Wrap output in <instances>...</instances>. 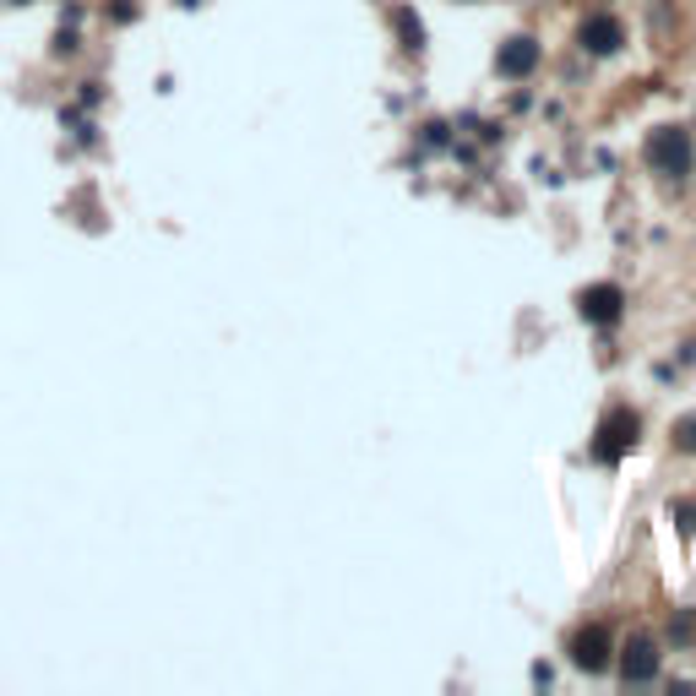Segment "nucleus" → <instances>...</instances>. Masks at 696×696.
Returning a JSON list of instances; mask_svg holds the SVG:
<instances>
[{"mask_svg": "<svg viewBox=\"0 0 696 696\" xmlns=\"http://www.w3.org/2000/svg\"><path fill=\"white\" fill-rule=\"evenodd\" d=\"M637 441H642V414H637L631 403H615V409H604L598 430H593V441H587V452H593V463L615 468L620 457L637 452Z\"/></svg>", "mask_w": 696, "mask_h": 696, "instance_id": "obj_1", "label": "nucleus"}, {"mask_svg": "<svg viewBox=\"0 0 696 696\" xmlns=\"http://www.w3.org/2000/svg\"><path fill=\"white\" fill-rule=\"evenodd\" d=\"M642 158H648V169L653 174H670V180H681V174H692L696 163V141L686 126H659V132H648V147H642Z\"/></svg>", "mask_w": 696, "mask_h": 696, "instance_id": "obj_2", "label": "nucleus"}, {"mask_svg": "<svg viewBox=\"0 0 696 696\" xmlns=\"http://www.w3.org/2000/svg\"><path fill=\"white\" fill-rule=\"evenodd\" d=\"M566 659H571L582 675H604V670L615 664V637H609V626H604V620L577 626L571 642H566Z\"/></svg>", "mask_w": 696, "mask_h": 696, "instance_id": "obj_3", "label": "nucleus"}, {"mask_svg": "<svg viewBox=\"0 0 696 696\" xmlns=\"http://www.w3.org/2000/svg\"><path fill=\"white\" fill-rule=\"evenodd\" d=\"M620 310H626V288H620V283H587V288L577 294V316H582L587 327H615Z\"/></svg>", "mask_w": 696, "mask_h": 696, "instance_id": "obj_4", "label": "nucleus"}, {"mask_svg": "<svg viewBox=\"0 0 696 696\" xmlns=\"http://www.w3.org/2000/svg\"><path fill=\"white\" fill-rule=\"evenodd\" d=\"M539 60H545V49H539V38H534V33H512V38L495 49V71H501L506 82L534 77V71H539Z\"/></svg>", "mask_w": 696, "mask_h": 696, "instance_id": "obj_5", "label": "nucleus"}, {"mask_svg": "<svg viewBox=\"0 0 696 696\" xmlns=\"http://www.w3.org/2000/svg\"><path fill=\"white\" fill-rule=\"evenodd\" d=\"M577 44H582L587 55H615V49L626 44V22L609 16V11H593V16L577 27Z\"/></svg>", "mask_w": 696, "mask_h": 696, "instance_id": "obj_6", "label": "nucleus"}, {"mask_svg": "<svg viewBox=\"0 0 696 696\" xmlns=\"http://www.w3.org/2000/svg\"><path fill=\"white\" fill-rule=\"evenodd\" d=\"M620 681H626V686L659 681V642H653V637H631V642L620 648Z\"/></svg>", "mask_w": 696, "mask_h": 696, "instance_id": "obj_7", "label": "nucleus"}, {"mask_svg": "<svg viewBox=\"0 0 696 696\" xmlns=\"http://www.w3.org/2000/svg\"><path fill=\"white\" fill-rule=\"evenodd\" d=\"M392 27H398V44H403L409 55H424L430 33H424V22H419L414 5H392Z\"/></svg>", "mask_w": 696, "mask_h": 696, "instance_id": "obj_8", "label": "nucleus"}, {"mask_svg": "<svg viewBox=\"0 0 696 696\" xmlns=\"http://www.w3.org/2000/svg\"><path fill=\"white\" fill-rule=\"evenodd\" d=\"M670 441H675V452H686V457H696V414H681V419H675Z\"/></svg>", "mask_w": 696, "mask_h": 696, "instance_id": "obj_9", "label": "nucleus"}, {"mask_svg": "<svg viewBox=\"0 0 696 696\" xmlns=\"http://www.w3.org/2000/svg\"><path fill=\"white\" fill-rule=\"evenodd\" d=\"M670 523H675L681 534H692L696 528V501H670Z\"/></svg>", "mask_w": 696, "mask_h": 696, "instance_id": "obj_10", "label": "nucleus"}, {"mask_svg": "<svg viewBox=\"0 0 696 696\" xmlns=\"http://www.w3.org/2000/svg\"><path fill=\"white\" fill-rule=\"evenodd\" d=\"M670 642L692 648V642H696V620H692V615H675V620H670Z\"/></svg>", "mask_w": 696, "mask_h": 696, "instance_id": "obj_11", "label": "nucleus"}, {"mask_svg": "<svg viewBox=\"0 0 696 696\" xmlns=\"http://www.w3.org/2000/svg\"><path fill=\"white\" fill-rule=\"evenodd\" d=\"M55 49H60V55H71V49H77V33H71V27H60V38H55Z\"/></svg>", "mask_w": 696, "mask_h": 696, "instance_id": "obj_12", "label": "nucleus"}, {"mask_svg": "<svg viewBox=\"0 0 696 696\" xmlns=\"http://www.w3.org/2000/svg\"><path fill=\"white\" fill-rule=\"evenodd\" d=\"M424 132H430V137H424V141H435V147H446V121H435V126H424Z\"/></svg>", "mask_w": 696, "mask_h": 696, "instance_id": "obj_13", "label": "nucleus"}]
</instances>
